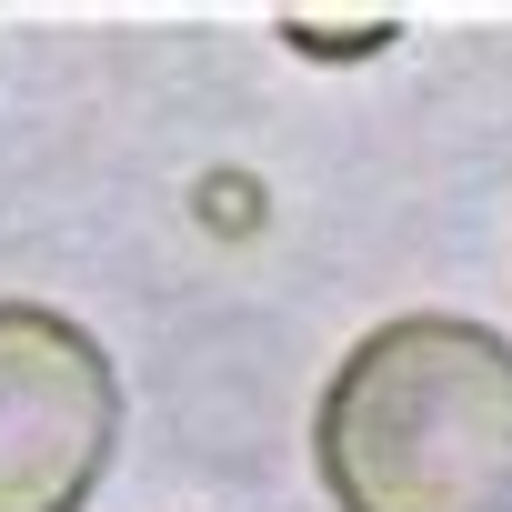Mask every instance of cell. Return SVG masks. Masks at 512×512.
Returning a JSON list of instances; mask_svg holds the SVG:
<instances>
[{"instance_id": "cell-2", "label": "cell", "mask_w": 512, "mask_h": 512, "mask_svg": "<svg viewBox=\"0 0 512 512\" xmlns=\"http://www.w3.org/2000/svg\"><path fill=\"white\" fill-rule=\"evenodd\" d=\"M111 442V352L51 302H0V512H81L111 472Z\"/></svg>"}, {"instance_id": "cell-3", "label": "cell", "mask_w": 512, "mask_h": 512, "mask_svg": "<svg viewBox=\"0 0 512 512\" xmlns=\"http://www.w3.org/2000/svg\"><path fill=\"white\" fill-rule=\"evenodd\" d=\"M392 31H402L392 11H342V31H312V11H292V21H282V41H292V51H332V61H342V51H382Z\"/></svg>"}, {"instance_id": "cell-1", "label": "cell", "mask_w": 512, "mask_h": 512, "mask_svg": "<svg viewBox=\"0 0 512 512\" xmlns=\"http://www.w3.org/2000/svg\"><path fill=\"white\" fill-rule=\"evenodd\" d=\"M342 512H512V342L462 312H402L342 352L312 412Z\"/></svg>"}]
</instances>
